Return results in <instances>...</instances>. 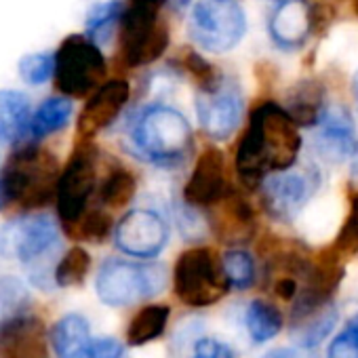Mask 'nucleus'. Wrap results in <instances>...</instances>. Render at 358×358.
<instances>
[{
    "instance_id": "f257e3e1",
    "label": "nucleus",
    "mask_w": 358,
    "mask_h": 358,
    "mask_svg": "<svg viewBox=\"0 0 358 358\" xmlns=\"http://www.w3.org/2000/svg\"><path fill=\"white\" fill-rule=\"evenodd\" d=\"M299 150V127L289 112L276 101L257 103L236 148L234 166L241 184L255 190L270 173L291 169Z\"/></svg>"
},
{
    "instance_id": "f03ea898",
    "label": "nucleus",
    "mask_w": 358,
    "mask_h": 358,
    "mask_svg": "<svg viewBox=\"0 0 358 358\" xmlns=\"http://www.w3.org/2000/svg\"><path fill=\"white\" fill-rule=\"evenodd\" d=\"M55 156L28 143L17 148L0 169V209L36 211L53 203L57 186Z\"/></svg>"
},
{
    "instance_id": "7ed1b4c3",
    "label": "nucleus",
    "mask_w": 358,
    "mask_h": 358,
    "mask_svg": "<svg viewBox=\"0 0 358 358\" xmlns=\"http://www.w3.org/2000/svg\"><path fill=\"white\" fill-rule=\"evenodd\" d=\"M135 154L154 164H177L192 148V127L182 110L166 103L141 108L129 127Z\"/></svg>"
},
{
    "instance_id": "20e7f679",
    "label": "nucleus",
    "mask_w": 358,
    "mask_h": 358,
    "mask_svg": "<svg viewBox=\"0 0 358 358\" xmlns=\"http://www.w3.org/2000/svg\"><path fill=\"white\" fill-rule=\"evenodd\" d=\"M173 291L190 308H207L224 299L230 285L217 253L209 247L186 249L173 268Z\"/></svg>"
},
{
    "instance_id": "39448f33",
    "label": "nucleus",
    "mask_w": 358,
    "mask_h": 358,
    "mask_svg": "<svg viewBox=\"0 0 358 358\" xmlns=\"http://www.w3.org/2000/svg\"><path fill=\"white\" fill-rule=\"evenodd\" d=\"M108 64L91 38L83 34L68 36L53 55V80L55 87L68 97L91 95L106 78Z\"/></svg>"
},
{
    "instance_id": "423d86ee",
    "label": "nucleus",
    "mask_w": 358,
    "mask_h": 358,
    "mask_svg": "<svg viewBox=\"0 0 358 358\" xmlns=\"http://www.w3.org/2000/svg\"><path fill=\"white\" fill-rule=\"evenodd\" d=\"M247 32V15L238 0H199L190 13L188 34L207 53L232 51Z\"/></svg>"
},
{
    "instance_id": "0eeeda50",
    "label": "nucleus",
    "mask_w": 358,
    "mask_h": 358,
    "mask_svg": "<svg viewBox=\"0 0 358 358\" xmlns=\"http://www.w3.org/2000/svg\"><path fill=\"white\" fill-rule=\"evenodd\" d=\"M166 285V272L158 264H135L127 259H108L97 274L95 289L99 299L112 308H124L160 293Z\"/></svg>"
},
{
    "instance_id": "6e6552de",
    "label": "nucleus",
    "mask_w": 358,
    "mask_h": 358,
    "mask_svg": "<svg viewBox=\"0 0 358 358\" xmlns=\"http://www.w3.org/2000/svg\"><path fill=\"white\" fill-rule=\"evenodd\" d=\"M97 160L99 152L91 143V139H80L66 169L57 177L55 205L59 222L66 230L87 211V207H91V196L97 190L99 182Z\"/></svg>"
},
{
    "instance_id": "1a4fd4ad",
    "label": "nucleus",
    "mask_w": 358,
    "mask_h": 358,
    "mask_svg": "<svg viewBox=\"0 0 358 358\" xmlns=\"http://www.w3.org/2000/svg\"><path fill=\"white\" fill-rule=\"evenodd\" d=\"M169 49V26L160 11L129 7L118 24V55L127 68H141Z\"/></svg>"
},
{
    "instance_id": "9d476101",
    "label": "nucleus",
    "mask_w": 358,
    "mask_h": 358,
    "mask_svg": "<svg viewBox=\"0 0 358 358\" xmlns=\"http://www.w3.org/2000/svg\"><path fill=\"white\" fill-rule=\"evenodd\" d=\"M320 184V175L316 169L306 171H276L270 173L259 188V203L268 217L280 224H291L308 201L314 196Z\"/></svg>"
},
{
    "instance_id": "9b49d317",
    "label": "nucleus",
    "mask_w": 358,
    "mask_h": 358,
    "mask_svg": "<svg viewBox=\"0 0 358 358\" xmlns=\"http://www.w3.org/2000/svg\"><path fill=\"white\" fill-rule=\"evenodd\" d=\"M343 278V259L329 245L316 253H312L310 266L299 280V289L293 297L291 324L306 320L316 314L324 306L331 303L335 291L339 289Z\"/></svg>"
},
{
    "instance_id": "f8f14e48",
    "label": "nucleus",
    "mask_w": 358,
    "mask_h": 358,
    "mask_svg": "<svg viewBox=\"0 0 358 358\" xmlns=\"http://www.w3.org/2000/svg\"><path fill=\"white\" fill-rule=\"evenodd\" d=\"M245 101L241 87L222 76V80L211 89H199L196 93V116L201 129L213 141L230 139L243 122Z\"/></svg>"
},
{
    "instance_id": "ddd939ff",
    "label": "nucleus",
    "mask_w": 358,
    "mask_h": 358,
    "mask_svg": "<svg viewBox=\"0 0 358 358\" xmlns=\"http://www.w3.org/2000/svg\"><path fill=\"white\" fill-rule=\"evenodd\" d=\"M59 238L57 224L45 213H30L9 222L0 232V255L20 264L43 257Z\"/></svg>"
},
{
    "instance_id": "4468645a",
    "label": "nucleus",
    "mask_w": 358,
    "mask_h": 358,
    "mask_svg": "<svg viewBox=\"0 0 358 358\" xmlns=\"http://www.w3.org/2000/svg\"><path fill=\"white\" fill-rule=\"evenodd\" d=\"M114 241L124 255L154 259L169 243V226L164 217L152 209H133L124 213L114 228Z\"/></svg>"
},
{
    "instance_id": "2eb2a0df",
    "label": "nucleus",
    "mask_w": 358,
    "mask_h": 358,
    "mask_svg": "<svg viewBox=\"0 0 358 358\" xmlns=\"http://www.w3.org/2000/svg\"><path fill=\"white\" fill-rule=\"evenodd\" d=\"M232 188L230 177H228V166H226V158L222 154V150L217 148H207L190 177L184 186V201L186 207L190 209H209L211 205H215L217 201H222Z\"/></svg>"
},
{
    "instance_id": "dca6fc26",
    "label": "nucleus",
    "mask_w": 358,
    "mask_h": 358,
    "mask_svg": "<svg viewBox=\"0 0 358 358\" xmlns=\"http://www.w3.org/2000/svg\"><path fill=\"white\" fill-rule=\"evenodd\" d=\"M314 148L327 162H345L358 154V137L350 112L339 106H324L316 120Z\"/></svg>"
},
{
    "instance_id": "f3484780",
    "label": "nucleus",
    "mask_w": 358,
    "mask_h": 358,
    "mask_svg": "<svg viewBox=\"0 0 358 358\" xmlns=\"http://www.w3.org/2000/svg\"><path fill=\"white\" fill-rule=\"evenodd\" d=\"M207 211H209V226L222 243L230 247H241L255 236L257 230L255 211L241 192L230 190L222 201L211 205Z\"/></svg>"
},
{
    "instance_id": "a211bd4d",
    "label": "nucleus",
    "mask_w": 358,
    "mask_h": 358,
    "mask_svg": "<svg viewBox=\"0 0 358 358\" xmlns=\"http://www.w3.org/2000/svg\"><path fill=\"white\" fill-rule=\"evenodd\" d=\"M131 95V87L127 80H108L101 83L89 97V101L85 103L80 116H78V137L80 139H93L97 133H101L103 129H108L118 114L122 112L124 103L129 101Z\"/></svg>"
},
{
    "instance_id": "6ab92c4d",
    "label": "nucleus",
    "mask_w": 358,
    "mask_h": 358,
    "mask_svg": "<svg viewBox=\"0 0 358 358\" xmlns=\"http://www.w3.org/2000/svg\"><path fill=\"white\" fill-rule=\"evenodd\" d=\"M0 358H49L47 327L36 314L0 322Z\"/></svg>"
},
{
    "instance_id": "aec40b11",
    "label": "nucleus",
    "mask_w": 358,
    "mask_h": 358,
    "mask_svg": "<svg viewBox=\"0 0 358 358\" xmlns=\"http://www.w3.org/2000/svg\"><path fill=\"white\" fill-rule=\"evenodd\" d=\"M270 38L278 49L295 51L306 45L312 36V20L308 0H282L274 9L270 24Z\"/></svg>"
},
{
    "instance_id": "412c9836",
    "label": "nucleus",
    "mask_w": 358,
    "mask_h": 358,
    "mask_svg": "<svg viewBox=\"0 0 358 358\" xmlns=\"http://www.w3.org/2000/svg\"><path fill=\"white\" fill-rule=\"evenodd\" d=\"M51 345L57 358H97L95 337L80 314H66L53 324Z\"/></svg>"
},
{
    "instance_id": "4be33fe9",
    "label": "nucleus",
    "mask_w": 358,
    "mask_h": 358,
    "mask_svg": "<svg viewBox=\"0 0 358 358\" xmlns=\"http://www.w3.org/2000/svg\"><path fill=\"white\" fill-rule=\"evenodd\" d=\"M32 108L30 99L22 91L0 89V145L17 143L30 133Z\"/></svg>"
},
{
    "instance_id": "5701e85b",
    "label": "nucleus",
    "mask_w": 358,
    "mask_h": 358,
    "mask_svg": "<svg viewBox=\"0 0 358 358\" xmlns=\"http://www.w3.org/2000/svg\"><path fill=\"white\" fill-rule=\"evenodd\" d=\"M324 108V87L320 80L308 78L293 87L287 97V112L297 127H314Z\"/></svg>"
},
{
    "instance_id": "b1692460",
    "label": "nucleus",
    "mask_w": 358,
    "mask_h": 358,
    "mask_svg": "<svg viewBox=\"0 0 358 358\" xmlns=\"http://www.w3.org/2000/svg\"><path fill=\"white\" fill-rule=\"evenodd\" d=\"M99 203L106 209L127 207L137 192V177L122 164H112L97 182Z\"/></svg>"
},
{
    "instance_id": "393cba45",
    "label": "nucleus",
    "mask_w": 358,
    "mask_h": 358,
    "mask_svg": "<svg viewBox=\"0 0 358 358\" xmlns=\"http://www.w3.org/2000/svg\"><path fill=\"white\" fill-rule=\"evenodd\" d=\"M169 306L152 303L141 308L127 327V343L129 345H145L154 339H158L169 322Z\"/></svg>"
},
{
    "instance_id": "a878e982",
    "label": "nucleus",
    "mask_w": 358,
    "mask_h": 358,
    "mask_svg": "<svg viewBox=\"0 0 358 358\" xmlns=\"http://www.w3.org/2000/svg\"><path fill=\"white\" fill-rule=\"evenodd\" d=\"M72 112H74V106L70 103L68 97L45 99L30 118V135L34 139H43L62 131L70 122Z\"/></svg>"
},
{
    "instance_id": "bb28decb",
    "label": "nucleus",
    "mask_w": 358,
    "mask_h": 358,
    "mask_svg": "<svg viewBox=\"0 0 358 358\" xmlns=\"http://www.w3.org/2000/svg\"><path fill=\"white\" fill-rule=\"evenodd\" d=\"M122 13L124 9L118 0H101L87 13L85 36L91 38L97 47L108 45L114 38V32L118 30Z\"/></svg>"
},
{
    "instance_id": "cd10ccee",
    "label": "nucleus",
    "mask_w": 358,
    "mask_h": 358,
    "mask_svg": "<svg viewBox=\"0 0 358 358\" xmlns=\"http://www.w3.org/2000/svg\"><path fill=\"white\" fill-rule=\"evenodd\" d=\"M247 331L255 343H266L274 339L282 329V314L280 310L268 299H253L247 308Z\"/></svg>"
},
{
    "instance_id": "c85d7f7f",
    "label": "nucleus",
    "mask_w": 358,
    "mask_h": 358,
    "mask_svg": "<svg viewBox=\"0 0 358 358\" xmlns=\"http://www.w3.org/2000/svg\"><path fill=\"white\" fill-rule=\"evenodd\" d=\"M66 232L76 241L101 243L112 234V217L103 207H87V211Z\"/></svg>"
},
{
    "instance_id": "c756f323",
    "label": "nucleus",
    "mask_w": 358,
    "mask_h": 358,
    "mask_svg": "<svg viewBox=\"0 0 358 358\" xmlns=\"http://www.w3.org/2000/svg\"><path fill=\"white\" fill-rule=\"evenodd\" d=\"M220 259H222V268L230 287L245 291L255 285V262L247 251L236 247V249L226 251Z\"/></svg>"
},
{
    "instance_id": "7c9ffc66",
    "label": "nucleus",
    "mask_w": 358,
    "mask_h": 358,
    "mask_svg": "<svg viewBox=\"0 0 358 358\" xmlns=\"http://www.w3.org/2000/svg\"><path fill=\"white\" fill-rule=\"evenodd\" d=\"M337 322V308L335 306H324L322 310H318L316 314L308 316L306 320L297 322L293 329L299 335V345L306 348H316L335 327Z\"/></svg>"
},
{
    "instance_id": "2f4dec72",
    "label": "nucleus",
    "mask_w": 358,
    "mask_h": 358,
    "mask_svg": "<svg viewBox=\"0 0 358 358\" xmlns=\"http://www.w3.org/2000/svg\"><path fill=\"white\" fill-rule=\"evenodd\" d=\"M91 268V255L83 247H72L64 253L55 268V285L57 287H76L83 285Z\"/></svg>"
},
{
    "instance_id": "473e14b6",
    "label": "nucleus",
    "mask_w": 358,
    "mask_h": 358,
    "mask_svg": "<svg viewBox=\"0 0 358 358\" xmlns=\"http://www.w3.org/2000/svg\"><path fill=\"white\" fill-rule=\"evenodd\" d=\"M331 247L341 259L354 257L358 253V190L350 192V211Z\"/></svg>"
},
{
    "instance_id": "72a5a7b5",
    "label": "nucleus",
    "mask_w": 358,
    "mask_h": 358,
    "mask_svg": "<svg viewBox=\"0 0 358 358\" xmlns=\"http://www.w3.org/2000/svg\"><path fill=\"white\" fill-rule=\"evenodd\" d=\"M20 78L30 87H41L53 78V55L49 53H32L22 57L17 66Z\"/></svg>"
},
{
    "instance_id": "f704fd0d",
    "label": "nucleus",
    "mask_w": 358,
    "mask_h": 358,
    "mask_svg": "<svg viewBox=\"0 0 358 358\" xmlns=\"http://www.w3.org/2000/svg\"><path fill=\"white\" fill-rule=\"evenodd\" d=\"M329 358H358V312L348 320L343 331L333 337Z\"/></svg>"
},
{
    "instance_id": "c9c22d12",
    "label": "nucleus",
    "mask_w": 358,
    "mask_h": 358,
    "mask_svg": "<svg viewBox=\"0 0 358 358\" xmlns=\"http://www.w3.org/2000/svg\"><path fill=\"white\" fill-rule=\"evenodd\" d=\"M190 358H236L232 348L213 339V337H201L192 345Z\"/></svg>"
},
{
    "instance_id": "e433bc0d",
    "label": "nucleus",
    "mask_w": 358,
    "mask_h": 358,
    "mask_svg": "<svg viewBox=\"0 0 358 358\" xmlns=\"http://www.w3.org/2000/svg\"><path fill=\"white\" fill-rule=\"evenodd\" d=\"M262 358H316V348H306V345L274 348L268 350Z\"/></svg>"
},
{
    "instance_id": "4c0bfd02",
    "label": "nucleus",
    "mask_w": 358,
    "mask_h": 358,
    "mask_svg": "<svg viewBox=\"0 0 358 358\" xmlns=\"http://www.w3.org/2000/svg\"><path fill=\"white\" fill-rule=\"evenodd\" d=\"M164 3H169V0H131V7H143V9L160 11Z\"/></svg>"
},
{
    "instance_id": "58836bf2",
    "label": "nucleus",
    "mask_w": 358,
    "mask_h": 358,
    "mask_svg": "<svg viewBox=\"0 0 358 358\" xmlns=\"http://www.w3.org/2000/svg\"><path fill=\"white\" fill-rule=\"evenodd\" d=\"M352 91H354V101H356V108H358V70H356L354 80H352Z\"/></svg>"
},
{
    "instance_id": "ea45409f",
    "label": "nucleus",
    "mask_w": 358,
    "mask_h": 358,
    "mask_svg": "<svg viewBox=\"0 0 358 358\" xmlns=\"http://www.w3.org/2000/svg\"><path fill=\"white\" fill-rule=\"evenodd\" d=\"M352 7H354V13L358 15V0H354V3H352Z\"/></svg>"
}]
</instances>
